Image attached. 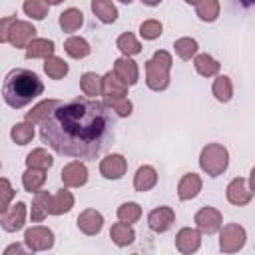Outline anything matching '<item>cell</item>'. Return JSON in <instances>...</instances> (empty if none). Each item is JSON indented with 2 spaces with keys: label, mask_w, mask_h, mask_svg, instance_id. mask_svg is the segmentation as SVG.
I'll return each mask as SVG.
<instances>
[{
  "label": "cell",
  "mask_w": 255,
  "mask_h": 255,
  "mask_svg": "<svg viewBox=\"0 0 255 255\" xmlns=\"http://www.w3.org/2000/svg\"><path fill=\"white\" fill-rule=\"evenodd\" d=\"M116 120L96 98L60 102L42 122L40 139L56 153L76 159H96L114 143Z\"/></svg>",
  "instance_id": "1"
},
{
  "label": "cell",
  "mask_w": 255,
  "mask_h": 255,
  "mask_svg": "<svg viewBox=\"0 0 255 255\" xmlns=\"http://www.w3.org/2000/svg\"><path fill=\"white\" fill-rule=\"evenodd\" d=\"M44 94L40 76L26 68H14L6 74L2 84V98L12 110H22Z\"/></svg>",
  "instance_id": "2"
},
{
  "label": "cell",
  "mask_w": 255,
  "mask_h": 255,
  "mask_svg": "<svg viewBox=\"0 0 255 255\" xmlns=\"http://www.w3.org/2000/svg\"><path fill=\"white\" fill-rule=\"evenodd\" d=\"M173 66V58L165 50H155L153 56L145 62V86L151 92H163L169 88V72Z\"/></svg>",
  "instance_id": "3"
},
{
  "label": "cell",
  "mask_w": 255,
  "mask_h": 255,
  "mask_svg": "<svg viewBox=\"0 0 255 255\" xmlns=\"http://www.w3.org/2000/svg\"><path fill=\"white\" fill-rule=\"evenodd\" d=\"M199 167L209 177H219L229 167V149L223 143H207L199 153Z\"/></svg>",
  "instance_id": "4"
},
{
  "label": "cell",
  "mask_w": 255,
  "mask_h": 255,
  "mask_svg": "<svg viewBox=\"0 0 255 255\" xmlns=\"http://www.w3.org/2000/svg\"><path fill=\"white\" fill-rule=\"evenodd\" d=\"M219 251L221 253H237L247 243V231L239 223H225L219 227Z\"/></svg>",
  "instance_id": "5"
},
{
  "label": "cell",
  "mask_w": 255,
  "mask_h": 255,
  "mask_svg": "<svg viewBox=\"0 0 255 255\" xmlns=\"http://www.w3.org/2000/svg\"><path fill=\"white\" fill-rule=\"evenodd\" d=\"M255 195V187H253V171L249 173V177H233L229 183H227V189H225V197L231 205L235 207H243L247 203H251Z\"/></svg>",
  "instance_id": "6"
},
{
  "label": "cell",
  "mask_w": 255,
  "mask_h": 255,
  "mask_svg": "<svg viewBox=\"0 0 255 255\" xmlns=\"http://www.w3.org/2000/svg\"><path fill=\"white\" fill-rule=\"evenodd\" d=\"M54 241H56L54 231L50 227H44V225H34L30 229H26V233H24V245L32 253H40V251L52 249Z\"/></svg>",
  "instance_id": "7"
},
{
  "label": "cell",
  "mask_w": 255,
  "mask_h": 255,
  "mask_svg": "<svg viewBox=\"0 0 255 255\" xmlns=\"http://www.w3.org/2000/svg\"><path fill=\"white\" fill-rule=\"evenodd\" d=\"M193 223H195V227L199 229V233H203V235H213V233H217L219 227L223 225V215H221V211H219L217 207L207 205V207H201V209L193 215Z\"/></svg>",
  "instance_id": "8"
},
{
  "label": "cell",
  "mask_w": 255,
  "mask_h": 255,
  "mask_svg": "<svg viewBox=\"0 0 255 255\" xmlns=\"http://www.w3.org/2000/svg\"><path fill=\"white\" fill-rule=\"evenodd\" d=\"M26 213H28V205L24 201H16V203H10V207L2 213L0 217V225L4 231L8 233H16L24 227L26 223Z\"/></svg>",
  "instance_id": "9"
},
{
  "label": "cell",
  "mask_w": 255,
  "mask_h": 255,
  "mask_svg": "<svg viewBox=\"0 0 255 255\" xmlns=\"http://www.w3.org/2000/svg\"><path fill=\"white\" fill-rule=\"evenodd\" d=\"M60 179L64 183V187H82L88 183V167L84 161L74 159L68 161L62 171H60Z\"/></svg>",
  "instance_id": "10"
},
{
  "label": "cell",
  "mask_w": 255,
  "mask_h": 255,
  "mask_svg": "<svg viewBox=\"0 0 255 255\" xmlns=\"http://www.w3.org/2000/svg\"><path fill=\"white\" fill-rule=\"evenodd\" d=\"M173 223H175V211L169 205L153 207L147 213V227L153 233H165V231H169L173 227Z\"/></svg>",
  "instance_id": "11"
},
{
  "label": "cell",
  "mask_w": 255,
  "mask_h": 255,
  "mask_svg": "<svg viewBox=\"0 0 255 255\" xmlns=\"http://www.w3.org/2000/svg\"><path fill=\"white\" fill-rule=\"evenodd\" d=\"M112 72L128 86H135L139 82V66L137 62H133L129 56H120L114 60V68Z\"/></svg>",
  "instance_id": "12"
},
{
  "label": "cell",
  "mask_w": 255,
  "mask_h": 255,
  "mask_svg": "<svg viewBox=\"0 0 255 255\" xmlns=\"http://www.w3.org/2000/svg\"><path fill=\"white\" fill-rule=\"evenodd\" d=\"M128 171V159L122 153H110L100 161V173L106 179H122Z\"/></svg>",
  "instance_id": "13"
},
{
  "label": "cell",
  "mask_w": 255,
  "mask_h": 255,
  "mask_svg": "<svg viewBox=\"0 0 255 255\" xmlns=\"http://www.w3.org/2000/svg\"><path fill=\"white\" fill-rule=\"evenodd\" d=\"M201 247V233L197 227H181L175 235V249L183 255H191Z\"/></svg>",
  "instance_id": "14"
},
{
  "label": "cell",
  "mask_w": 255,
  "mask_h": 255,
  "mask_svg": "<svg viewBox=\"0 0 255 255\" xmlns=\"http://www.w3.org/2000/svg\"><path fill=\"white\" fill-rule=\"evenodd\" d=\"M36 28L32 22L28 20H16L10 28V34H8V44L14 46V48H26V44L36 38Z\"/></svg>",
  "instance_id": "15"
},
{
  "label": "cell",
  "mask_w": 255,
  "mask_h": 255,
  "mask_svg": "<svg viewBox=\"0 0 255 255\" xmlns=\"http://www.w3.org/2000/svg\"><path fill=\"white\" fill-rule=\"evenodd\" d=\"M76 225H78V229H80L84 235H88V237L98 235V233L102 231V227H104V215H102L98 209L88 207V209L80 211V215H78V219H76Z\"/></svg>",
  "instance_id": "16"
},
{
  "label": "cell",
  "mask_w": 255,
  "mask_h": 255,
  "mask_svg": "<svg viewBox=\"0 0 255 255\" xmlns=\"http://www.w3.org/2000/svg\"><path fill=\"white\" fill-rule=\"evenodd\" d=\"M201 187H203L201 175H197L193 171L191 173H183L181 179L177 181V197L181 201H191V199H195L199 195Z\"/></svg>",
  "instance_id": "17"
},
{
  "label": "cell",
  "mask_w": 255,
  "mask_h": 255,
  "mask_svg": "<svg viewBox=\"0 0 255 255\" xmlns=\"http://www.w3.org/2000/svg\"><path fill=\"white\" fill-rule=\"evenodd\" d=\"M74 201H76V199H74L70 187H62V189H58L54 195H50L48 215H64V213L72 211Z\"/></svg>",
  "instance_id": "18"
},
{
  "label": "cell",
  "mask_w": 255,
  "mask_h": 255,
  "mask_svg": "<svg viewBox=\"0 0 255 255\" xmlns=\"http://www.w3.org/2000/svg\"><path fill=\"white\" fill-rule=\"evenodd\" d=\"M157 185V171L153 165H139L133 175V189L145 193Z\"/></svg>",
  "instance_id": "19"
},
{
  "label": "cell",
  "mask_w": 255,
  "mask_h": 255,
  "mask_svg": "<svg viewBox=\"0 0 255 255\" xmlns=\"http://www.w3.org/2000/svg\"><path fill=\"white\" fill-rule=\"evenodd\" d=\"M56 52V44L48 38H32L26 48H24V54L28 60H36V58H48Z\"/></svg>",
  "instance_id": "20"
},
{
  "label": "cell",
  "mask_w": 255,
  "mask_h": 255,
  "mask_svg": "<svg viewBox=\"0 0 255 255\" xmlns=\"http://www.w3.org/2000/svg\"><path fill=\"white\" fill-rule=\"evenodd\" d=\"M193 68L203 78H215L221 72V64L211 54H199V52L193 56Z\"/></svg>",
  "instance_id": "21"
},
{
  "label": "cell",
  "mask_w": 255,
  "mask_h": 255,
  "mask_svg": "<svg viewBox=\"0 0 255 255\" xmlns=\"http://www.w3.org/2000/svg\"><path fill=\"white\" fill-rule=\"evenodd\" d=\"M129 86L124 84L112 70L102 76V96L104 98H114V96H128Z\"/></svg>",
  "instance_id": "22"
},
{
  "label": "cell",
  "mask_w": 255,
  "mask_h": 255,
  "mask_svg": "<svg viewBox=\"0 0 255 255\" xmlns=\"http://www.w3.org/2000/svg\"><path fill=\"white\" fill-rule=\"evenodd\" d=\"M94 16L102 22V24H114L118 20V8L114 4V0H92L90 4Z\"/></svg>",
  "instance_id": "23"
},
{
  "label": "cell",
  "mask_w": 255,
  "mask_h": 255,
  "mask_svg": "<svg viewBox=\"0 0 255 255\" xmlns=\"http://www.w3.org/2000/svg\"><path fill=\"white\" fill-rule=\"evenodd\" d=\"M211 94H213V98L217 102L229 104L231 98H233V82H231V78L225 76V74H217L213 84H211Z\"/></svg>",
  "instance_id": "24"
},
{
  "label": "cell",
  "mask_w": 255,
  "mask_h": 255,
  "mask_svg": "<svg viewBox=\"0 0 255 255\" xmlns=\"http://www.w3.org/2000/svg\"><path fill=\"white\" fill-rule=\"evenodd\" d=\"M64 52L74 58V60H82V58H88L92 54V46L86 38L82 36H70L66 42H64Z\"/></svg>",
  "instance_id": "25"
},
{
  "label": "cell",
  "mask_w": 255,
  "mask_h": 255,
  "mask_svg": "<svg viewBox=\"0 0 255 255\" xmlns=\"http://www.w3.org/2000/svg\"><path fill=\"white\" fill-rule=\"evenodd\" d=\"M110 239L118 245V247H128L135 241V231L129 223H124V221H118L112 225L110 229Z\"/></svg>",
  "instance_id": "26"
},
{
  "label": "cell",
  "mask_w": 255,
  "mask_h": 255,
  "mask_svg": "<svg viewBox=\"0 0 255 255\" xmlns=\"http://www.w3.org/2000/svg\"><path fill=\"white\" fill-rule=\"evenodd\" d=\"M50 195L48 191H42L38 189L34 193V199H32V207H30V219L34 223H40L48 217V205H50Z\"/></svg>",
  "instance_id": "27"
},
{
  "label": "cell",
  "mask_w": 255,
  "mask_h": 255,
  "mask_svg": "<svg viewBox=\"0 0 255 255\" xmlns=\"http://www.w3.org/2000/svg\"><path fill=\"white\" fill-rule=\"evenodd\" d=\"M58 24H60V28H62L64 32L72 34V32H76V30H80V28L84 26V14H82V10H78V8H66V10L58 16Z\"/></svg>",
  "instance_id": "28"
},
{
  "label": "cell",
  "mask_w": 255,
  "mask_h": 255,
  "mask_svg": "<svg viewBox=\"0 0 255 255\" xmlns=\"http://www.w3.org/2000/svg\"><path fill=\"white\" fill-rule=\"evenodd\" d=\"M26 167H34V169H44L48 171L54 165V157L48 153V149L44 147H36L26 155Z\"/></svg>",
  "instance_id": "29"
},
{
  "label": "cell",
  "mask_w": 255,
  "mask_h": 255,
  "mask_svg": "<svg viewBox=\"0 0 255 255\" xmlns=\"http://www.w3.org/2000/svg\"><path fill=\"white\" fill-rule=\"evenodd\" d=\"M173 52L179 60H191L197 52H199V44L195 38H189V36H181L173 42Z\"/></svg>",
  "instance_id": "30"
},
{
  "label": "cell",
  "mask_w": 255,
  "mask_h": 255,
  "mask_svg": "<svg viewBox=\"0 0 255 255\" xmlns=\"http://www.w3.org/2000/svg\"><path fill=\"white\" fill-rule=\"evenodd\" d=\"M46 183V171L44 169H34V167H26V171L22 173V185L28 193H36L38 189H42Z\"/></svg>",
  "instance_id": "31"
},
{
  "label": "cell",
  "mask_w": 255,
  "mask_h": 255,
  "mask_svg": "<svg viewBox=\"0 0 255 255\" xmlns=\"http://www.w3.org/2000/svg\"><path fill=\"white\" fill-rule=\"evenodd\" d=\"M80 90L88 98L102 96V76H98L96 72H84L80 78Z\"/></svg>",
  "instance_id": "32"
},
{
  "label": "cell",
  "mask_w": 255,
  "mask_h": 255,
  "mask_svg": "<svg viewBox=\"0 0 255 255\" xmlns=\"http://www.w3.org/2000/svg\"><path fill=\"white\" fill-rule=\"evenodd\" d=\"M219 12H221L219 0H201L195 4V16L201 22H215L219 18Z\"/></svg>",
  "instance_id": "33"
},
{
  "label": "cell",
  "mask_w": 255,
  "mask_h": 255,
  "mask_svg": "<svg viewBox=\"0 0 255 255\" xmlns=\"http://www.w3.org/2000/svg\"><path fill=\"white\" fill-rule=\"evenodd\" d=\"M44 72H46V76L50 80H62L64 76H68L70 68H68V64L62 58H58V56L52 54V56L44 58Z\"/></svg>",
  "instance_id": "34"
},
{
  "label": "cell",
  "mask_w": 255,
  "mask_h": 255,
  "mask_svg": "<svg viewBox=\"0 0 255 255\" xmlns=\"http://www.w3.org/2000/svg\"><path fill=\"white\" fill-rule=\"evenodd\" d=\"M10 139H12L14 143H18V145L30 143V141L34 139V124H30V122H26V120L14 124V126L10 128Z\"/></svg>",
  "instance_id": "35"
},
{
  "label": "cell",
  "mask_w": 255,
  "mask_h": 255,
  "mask_svg": "<svg viewBox=\"0 0 255 255\" xmlns=\"http://www.w3.org/2000/svg\"><path fill=\"white\" fill-rule=\"evenodd\" d=\"M116 48L122 52V56H129V58L131 56H137L141 52V44H139V40L131 32L120 34L118 40H116Z\"/></svg>",
  "instance_id": "36"
},
{
  "label": "cell",
  "mask_w": 255,
  "mask_h": 255,
  "mask_svg": "<svg viewBox=\"0 0 255 255\" xmlns=\"http://www.w3.org/2000/svg\"><path fill=\"white\" fill-rule=\"evenodd\" d=\"M104 104L118 116V118H129L133 112V104L128 96H114V98H106Z\"/></svg>",
  "instance_id": "37"
},
{
  "label": "cell",
  "mask_w": 255,
  "mask_h": 255,
  "mask_svg": "<svg viewBox=\"0 0 255 255\" xmlns=\"http://www.w3.org/2000/svg\"><path fill=\"white\" fill-rule=\"evenodd\" d=\"M60 104V100H42V102H38L30 112H26V122H30V124H40L56 106Z\"/></svg>",
  "instance_id": "38"
},
{
  "label": "cell",
  "mask_w": 255,
  "mask_h": 255,
  "mask_svg": "<svg viewBox=\"0 0 255 255\" xmlns=\"http://www.w3.org/2000/svg\"><path fill=\"white\" fill-rule=\"evenodd\" d=\"M116 215H118V221H124V223H129L131 225V223L139 221V217H141V205L135 203V201H126V203H122L118 207Z\"/></svg>",
  "instance_id": "39"
},
{
  "label": "cell",
  "mask_w": 255,
  "mask_h": 255,
  "mask_svg": "<svg viewBox=\"0 0 255 255\" xmlns=\"http://www.w3.org/2000/svg\"><path fill=\"white\" fill-rule=\"evenodd\" d=\"M22 10L32 20H44L50 12V4L46 0H24Z\"/></svg>",
  "instance_id": "40"
},
{
  "label": "cell",
  "mask_w": 255,
  "mask_h": 255,
  "mask_svg": "<svg viewBox=\"0 0 255 255\" xmlns=\"http://www.w3.org/2000/svg\"><path fill=\"white\" fill-rule=\"evenodd\" d=\"M163 34V24L155 18H149V20H143L139 24V36L143 40H155Z\"/></svg>",
  "instance_id": "41"
},
{
  "label": "cell",
  "mask_w": 255,
  "mask_h": 255,
  "mask_svg": "<svg viewBox=\"0 0 255 255\" xmlns=\"http://www.w3.org/2000/svg\"><path fill=\"white\" fill-rule=\"evenodd\" d=\"M14 195H16V191H14L12 183L6 177H0V215L10 207Z\"/></svg>",
  "instance_id": "42"
},
{
  "label": "cell",
  "mask_w": 255,
  "mask_h": 255,
  "mask_svg": "<svg viewBox=\"0 0 255 255\" xmlns=\"http://www.w3.org/2000/svg\"><path fill=\"white\" fill-rule=\"evenodd\" d=\"M16 20H18L16 16H6V18H0V44H6V42H8L10 28H12V24H14Z\"/></svg>",
  "instance_id": "43"
},
{
  "label": "cell",
  "mask_w": 255,
  "mask_h": 255,
  "mask_svg": "<svg viewBox=\"0 0 255 255\" xmlns=\"http://www.w3.org/2000/svg\"><path fill=\"white\" fill-rule=\"evenodd\" d=\"M12 253L24 255V253H28V247H24L22 243H12V245H8V247L4 249V255H12Z\"/></svg>",
  "instance_id": "44"
},
{
  "label": "cell",
  "mask_w": 255,
  "mask_h": 255,
  "mask_svg": "<svg viewBox=\"0 0 255 255\" xmlns=\"http://www.w3.org/2000/svg\"><path fill=\"white\" fill-rule=\"evenodd\" d=\"M141 4H145V6H157V4H161V0H139Z\"/></svg>",
  "instance_id": "45"
},
{
  "label": "cell",
  "mask_w": 255,
  "mask_h": 255,
  "mask_svg": "<svg viewBox=\"0 0 255 255\" xmlns=\"http://www.w3.org/2000/svg\"><path fill=\"white\" fill-rule=\"evenodd\" d=\"M253 2H255V0H239V4H241L243 8H251V6H253Z\"/></svg>",
  "instance_id": "46"
},
{
  "label": "cell",
  "mask_w": 255,
  "mask_h": 255,
  "mask_svg": "<svg viewBox=\"0 0 255 255\" xmlns=\"http://www.w3.org/2000/svg\"><path fill=\"white\" fill-rule=\"evenodd\" d=\"M46 2H48V4H50V6H56V4H62V2H64V0H46Z\"/></svg>",
  "instance_id": "47"
},
{
  "label": "cell",
  "mask_w": 255,
  "mask_h": 255,
  "mask_svg": "<svg viewBox=\"0 0 255 255\" xmlns=\"http://www.w3.org/2000/svg\"><path fill=\"white\" fill-rule=\"evenodd\" d=\"M185 2H187V4H191V6H195V4H197V2H201V0H185Z\"/></svg>",
  "instance_id": "48"
},
{
  "label": "cell",
  "mask_w": 255,
  "mask_h": 255,
  "mask_svg": "<svg viewBox=\"0 0 255 255\" xmlns=\"http://www.w3.org/2000/svg\"><path fill=\"white\" fill-rule=\"evenodd\" d=\"M118 2H122V4H131L133 0H118Z\"/></svg>",
  "instance_id": "49"
},
{
  "label": "cell",
  "mask_w": 255,
  "mask_h": 255,
  "mask_svg": "<svg viewBox=\"0 0 255 255\" xmlns=\"http://www.w3.org/2000/svg\"><path fill=\"white\" fill-rule=\"evenodd\" d=\"M0 167H2V161H0Z\"/></svg>",
  "instance_id": "50"
}]
</instances>
